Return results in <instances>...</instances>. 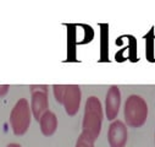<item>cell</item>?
Wrapping results in <instances>:
<instances>
[{
	"label": "cell",
	"instance_id": "cell-10",
	"mask_svg": "<svg viewBox=\"0 0 155 147\" xmlns=\"http://www.w3.org/2000/svg\"><path fill=\"white\" fill-rule=\"evenodd\" d=\"M10 86L9 85H0V97L6 96V93L9 92Z\"/></svg>",
	"mask_w": 155,
	"mask_h": 147
},
{
	"label": "cell",
	"instance_id": "cell-12",
	"mask_svg": "<svg viewBox=\"0 0 155 147\" xmlns=\"http://www.w3.org/2000/svg\"><path fill=\"white\" fill-rule=\"evenodd\" d=\"M154 141H155V136H154Z\"/></svg>",
	"mask_w": 155,
	"mask_h": 147
},
{
	"label": "cell",
	"instance_id": "cell-3",
	"mask_svg": "<svg viewBox=\"0 0 155 147\" xmlns=\"http://www.w3.org/2000/svg\"><path fill=\"white\" fill-rule=\"evenodd\" d=\"M124 115L127 126H143L148 118V105L144 98L137 94H131L130 97H127L124 107Z\"/></svg>",
	"mask_w": 155,
	"mask_h": 147
},
{
	"label": "cell",
	"instance_id": "cell-8",
	"mask_svg": "<svg viewBox=\"0 0 155 147\" xmlns=\"http://www.w3.org/2000/svg\"><path fill=\"white\" fill-rule=\"evenodd\" d=\"M39 125H41V131L44 136H53L58 129V118L53 112L48 110L41 117Z\"/></svg>",
	"mask_w": 155,
	"mask_h": 147
},
{
	"label": "cell",
	"instance_id": "cell-4",
	"mask_svg": "<svg viewBox=\"0 0 155 147\" xmlns=\"http://www.w3.org/2000/svg\"><path fill=\"white\" fill-rule=\"evenodd\" d=\"M32 119L31 104L26 98H21L14 105L10 113V126L16 136H22L27 132Z\"/></svg>",
	"mask_w": 155,
	"mask_h": 147
},
{
	"label": "cell",
	"instance_id": "cell-6",
	"mask_svg": "<svg viewBox=\"0 0 155 147\" xmlns=\"http://www.w3.org/2000/svg\"><path fill=\"white\" fill-rule=\"evenodd\" d=\"M110 147H125L127 142V125L121 120H114L107 130Z\"/></svg>",
	"mask_w": 155,
	"mask_h": 147
},
{
	"label": "cell",
	"instance_id": "cell-7",
	"mask_svg": "<svg viewBox=\"0 0 155 147\" xmlns=\"http://www.w3.org/2000/svg\"><path fill=\"white\" fill-rule=\"evenodd\" d=\"M121 107V92L117 86H111L105 97V115L107 120L114 121Z\"/></svg>",
	"mask_w": 155,
	"mask_h": 147
},
{
	"label": "cell",
	"instance_id": "cell-11",
	"mask_svg": "<svg viewBox=\"0 0 155 147\" xmlns=\"http://www.w3.org/2000/svg\"><path fill=\"white\" fill-rule=\"evenodd\" d=\"M6 147H21V145H18V143H9Z\"/></svg>",
	"mask_w": 155,
	"mask_h": 147
},
{
	"label": "cell",
	"instance_id": "cell-5",
	"mask_svg": "<svg viewBox=\"0 0 155 147\" xmlns=\"http://www.w3.org/2000/svg\"><path fill=\"white\" fill-rule=\"evenodd\" d=\"M31 110L35 120L39 121L41 117L48 112L49 99H48V87L44 85H32L31 86Z\"/></svg>",
	"mask_w": 155,
	"mask_h": 147
},
{
	"label": "cell",
	"instance_id": "cell-2",
	"mask_svg": "<svg viewBox=\"0 0 155 147\" xmlns=\"http://www.w3.org/2000/svg\"><path fill=\"white\" fill-rule=\"evenodd\" d=\"M53 92L55 99L64 105L67 115L73 117L77 114L81 105L82 92L77 85H54Z\"/></svg>",
	"mask_w": 155,
	"mask_h": 147
},
{
	"label": "cell",
	"instance_id": "cell-9",
	"mask_svg": "<svg viewBox=\"0 0 155 147\" xmlns=\"http://www.w3.org/2000/svg\"><path fill=\"white\" fill-rule=\"evenodd\" d=\"M94 142L92 138H89L88 136L81 134L77 138V142H76V146L74 147H94Z\"/></svg>",
	"mask_w": 155,
	"mask_h": 147
},
{
	"label": "cell",
	"instance_id": "cell-1",
	"mask_svg": "<svg viewBox=\"0 0 155 147\" xmlns=\"http://www.w3.org/2000/svg\"><path fill=\"white\" fill-rule=\"evenodd\" d=\"M103 107L101 102L99 101L98 97L91 96L86 101L84 105V114H83V120H82V134L95 141L101 131V125H103Z\"/></svg>",
	"mask_w": 155,
	"mask_h": 147
}]
</instances>
